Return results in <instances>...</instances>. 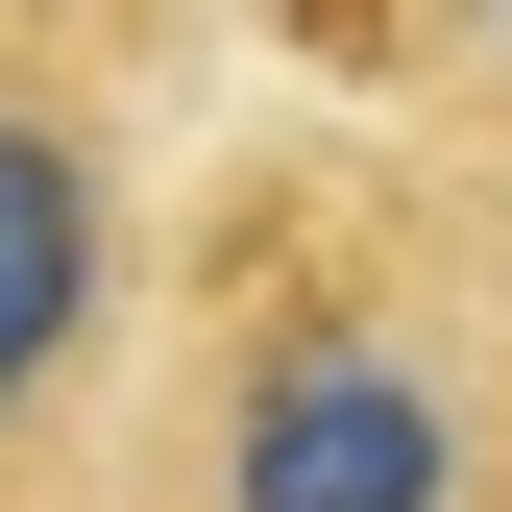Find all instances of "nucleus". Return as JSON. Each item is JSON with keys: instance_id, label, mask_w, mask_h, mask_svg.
I'll return each instance as SVG.
<instances>
[{"instance_id": "obj_1", "label": "nucleus", "mask_w": 512, "mask_h": 512, "mask_svg": "<svg viewBox=\"0 0 512 512\" xmlns=\"http://www.w3.org/2000/svg\"><path fill=\"white\" fill-rule=\"evenodd\" d=\"M98 512H512V147L244 122L147 244Z\"/></svg>"}, {"instance_id": "obj_2", "label": "nucleus", "mask_w": 512, "mask_h": 512, "mask_svg": "<svg viewBox=\"0 0 512 512\" xmlns=\"http://www.w3.org/2000/svg\"><path fill=\"white\" fill-rule=\"evenodd\" d=\"M171 25H98V0H0V512H98L122 439V342H147V171Z\"/></svg>"}, {"instance_id": "obj_3", "label": "nucleus", "mask_w": 512, "mask_h": 512, "mask_svg": "<svg viewBox=\"0 0 512 512\" xmlns=\"http://www.w3.org/2000/svg\"><path fill=\"white\" fill-rule=\"evenodd\" d=\"M317 98H391V122H464L512 147V0H415V25H293Z\"/></svg>"}]
</instances>
